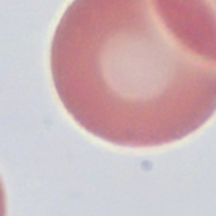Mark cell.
Instances as JSON below:
<instances>
[{"label":"cell","instance_id":"cell-1","mask_svg":"<svg viewBox=\"0 0 216 216\" xmlns=\"http://www.w3.org/2000/svg\"><path fill=\"white\" fill-rule=\"evenodd\" d=\"M49 62L66 111L111 144H171L216 111V62L188 44L158 0H74Z\"/></svg>","mask_w":216,"mask_h":216},{"label":"cell","instance_id":"cell-2","mask_svg":"<svg viewBox=\"0 0 216 216\" xmlns=\"http://www.w3.org/2000/svg\"><path fill=\"white\" fill-rule=\"evenodd\" d=\"M171 23L200 55L216 62V0H158Z\"/></svg>","mask_w":216,"mask_h":216},{"label":"cell","instance_id":"cell-3","mask_svg":"<svg viewBox=\"0 0 216 216\" xmlns=\"http://www.w3.org/2000/svg\"><path fill=\"white\" fill-rule=\"evenodd\" d=\"M5 206H6V201H5V192L3 183L0 181V216L5 215Z\"/></svg>","mask_w":216,"mask_h":216}]
</instances>
